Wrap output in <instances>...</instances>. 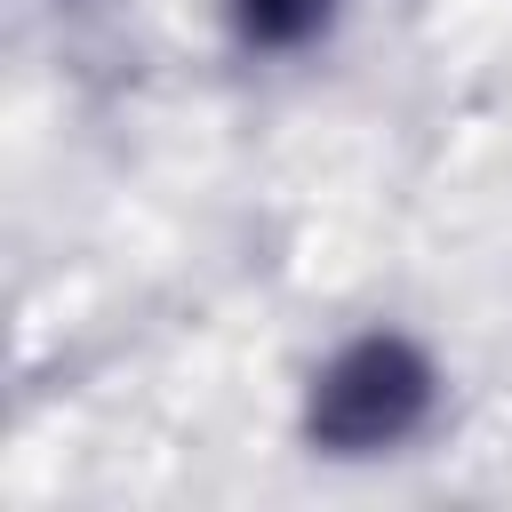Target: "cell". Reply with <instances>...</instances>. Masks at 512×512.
Listing matches in <instances>:
<instances>
[{"label": "cell", "instance_id": "cell-1", "mask_svg": "<svg viewBox=\"0 0 512 512\" xmlns=\"http://www.w3.org/2000/svg\"><path fill=\"white\" fill-rule=\"evenodd\" d=\"M432 408V360L400 336H360L344 344L320 376H312V440L336 456H376L392 440H408Z\"/></svg>", "mask_w": 512, "mask_h": 512}, {"label": "cell", "instance_id": "cell-2", "mask_svg": "<svg viewBox=\"0 0 512 512\" xmlns=\"http://www.w3.org/2000/svg\"><path fill=\"white\" fill-rule=\"evenodd\" d=\"M328 16H336V0H232V24L248 48H304Z\"/></svg>", "mask_w": 512, "mask_h": 512}]
</instances>
